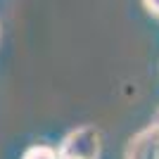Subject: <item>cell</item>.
I'll return each instance as SVG.
<instances>
[{"mask_svg":"<svg viewBox=\"0 0 159 159\" xmlns=\"http://www.w3.org/2000/svg\"><path fill=\"white\" fill-rule=\"evenodd\" d=\"M98 150H100L98 131L86 126V128H79L76 133H71V135L66 138L60 157H66V159H95L98 157Z\"/></svg>","mask_w":159,"mask_h":159,"instance_id":"6da1fadb","label":"cell"},{"mask_svg":"<svg viewBox=\"0 0 159 159\" xmlns=\"http://www.w3.org/2000/svg\"><path fill=\"white\" fill-rule=\"evenodd\" d=\"M24 159H60V154H55L52 150H48V147H36V150H31Z\"/></svg>","mask_w":159,"mask_h":159,"instance_id":"7a4b0ae2","label":"cell"},{"mask_svg":"<svg viewBox=\"0 0 159 159\" xmlns=\"http://www.w3.org/2000/svg\"><path fill=\"white\" fill-rule=\"evenodd\" d=\"M145 5H147V10H150V12L159 14V0H145Z\"/></svg>","mask_w":159,"mask_h":159,"instance_id":"3957f363","label":"cell"}]
</instances>
